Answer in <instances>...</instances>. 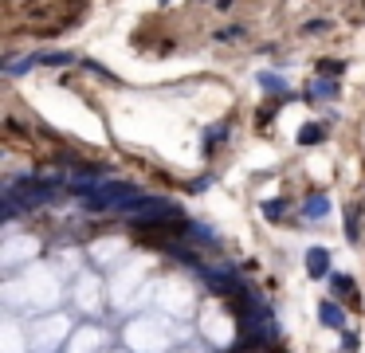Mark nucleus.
Instances as JSON below:
<instances>
[{
  "label": "nucleus",
  "instance_id": "obj_1",
  "mask_svg": "<svg viewBox=\"0 0 365 353\" xmlns=\"http://www.w3.org/2000/svg\"><path fill=\"white\" fill-rule=\"evenodd\" d=\"M330 287H334V294H338V298H346L350 306H357V287H353L350 275H334V279H330Z\"/></svg>",
  "mask_w": 365,
  "mask_h": 353
},
{
  "label": "nucleus",
  "instance_id": "obj_2",
  "mask_svg": "<svg viewBox=\"0 0 365 353\" xmlns=\"http://www.w3.org/2000/svg\"><path fill=\"white\" fill-rule=\"evenodd\" d=\"M306 271H310V275H326V271H330V256L322 251V247L306 251Z\"/></svg>",
  "mask_w": 365,
  "mask_h": 353
},
{
  "label": "nucleus",
  "instance_id": "obj_3",
  "mask_svg": "<svg viewBox=\"0 0 365 353\" xmlns=\"http://www.w3.org/2000/svg\"><path fill=\"white\" fill-rule=\"evenodd\" d=\"M303 208H306V216H315V220H318V216H326V208H330V204H326V196H318V193H315Z\"/></svg>",
  "mask_w": 365,
  "mask_h": 353
},
{
  "label": "nucleus",
  "instance_id": "obj_4",
  "mask_svg": "<svg viewBox=\"0 0 365 353\" xmlns=\"http://www.w3.org/2000/svg\"><path fill=\"white\" fill-rule=\"evenodd\" d=\"M322 318H326V326H346V322H341V314H338V306H334V303H322Z\"/></svg>",
  "mask_w": 365,
  "mask_h": 353
},
{
  "label": "nucleus",
  "instance_id": "obj_5",
  "mask_svg": "<svg viewBox=\"0 0 365 353\" xmlns=\"http://www.w3.org/2000/svg\"><path fill=\"white\" fill-rule=\"evenodd\" d=\"M299 142H303V146H310V142H322V126H303Z\"/></svg>",
  "mask_w": 365,
  "mask_h": 353
},
{
  "label": "nucleus",
  "instance_id": "obj_6",
  "mask_svg": "<svg viewBox=\"0 0 365 353\" xmlns=\"http://www.w3.org/2000/svg\"><path fill=\"white\" fill-rule=\"evenodd\" d=\"M263 212H268L271 220H279L283 212H287V204H279V200H268V204H263Z\"/></svg>",
  "mask_w": 365,
  "mask_h": 353
},
{
  "label": "nucleus",
  "instance_id": "obj_7",
  "mask_svg": "<svg viewBox=\"0 0 365 353\" xmlns=\"http://www.w3.org/2000/svg\"><path fill=\"white\" fill-rule=\"evenodd\" d=\"M318 95H334V83H310V98Z\"/></svg>",
  "mask_w": 365,
  "mask_h": 353
},
{
  "label": "nucleus",
  "instance_id": "obj_8",
  "mask_svg": "<svg viewBox=\"0 0 365 353\" xmlns=\"http://www.w3.org/2000/svg\"><path fill=\"white\" fill-rule=\"evenodd\" d=\"M259 83L268 86V90H283V83H279V79H275V75H263V79H259Z\"/></svg>",
  "mask_w": 365,
  "mask_h": 353
}]
</instances>
